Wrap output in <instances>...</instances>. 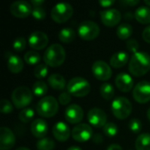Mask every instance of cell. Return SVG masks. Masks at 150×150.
<instances>
[{
	"label": "cell",
	"mask_w": 150,
	"mask_h": 150,
	"mask_svg": "<svg viewBox=\"0 0 150 150\" xmlns=\"http://www.w3.org/2000/svg\"><path fill=\"white\" fill-rule=\"evenodd\" d=\"M128 69L134 76H142L150 70V55L146 52H137L133 54L128 63Z\"/></svg>",
	"instance_id": "cell-1"
},
{
	"label": "cell",
	"mask_w": 150,
	"mask_h": 150,
	"mask_svg": "<svg viewBox=\"0 0 150 150\" xmlns=\"http://www.w3.org/2000/svg\"><path fill=\"white\" fill-rule=\"evenodd\" d=\"M66 59L64 47L60 44H52L45 51L43 55L44 63L52 68L62 66Z\"/></svg>",
	"instance_id": "cell-2"
},
{
	"label": "cell",
	"mask_w": 150,
	"mask_h": 150,
	"mask_svg": "<svg viewBox=\"0 0 150 150\" xmlns=\"http://www.w3.org/2000/svg\"><path fill=\"white\" fill-rule=\"evenodd\" d=\"M59 110V102L53 96L42 98L36 105V112L43 118L54 117Z\"/></svg>",
	"instance_id": "cell-3"
},
{
	"label": "cell",
	"mask_w": 150,
	"mask_h": 150,
	"mask_svg": "<svg viewBox=\"0 0 150 150\" xmlns=\"http://www.w3.org/2000/svg\"><path fill=\"white\" fill-rule=\"evenodd\" d=\"M90 83L81 76L71 78L67 84V91L74 97L83 98L91 92Z\"/></svg>",
	"instance_id": "cell-4"
},
{
	"label": "cell",
	"mask_w": 150,
	"mask_h": 150,
	"mask_svg": "<svg viewBox=\"0 0 150 150\" xmlns=\"http://www.w3.org/2000/svg\"><path fill=\"white\" fill-rule=\"evenodd\" d=\"M11 102L17 109H25L32 103L33 93L26 86H19L11 93Z\"/></svg>",
	"instance_id": "cell-5"
},
{
	"label": "cell",
	"mask_w": 150,
	"mask_h": 150,
	"mask_svg": "<svg viewBox=\"0 0 150 150\" xmlns=\"http://www.w3.org/2000/svg\"><path fill=\"white\" fill-rule=\"evenodd\" d=\"M111 109L115 118L123 120L130 116L133 111V106L131 102L127 98L119 97L113 99Z\"/></svg>",
	"instance_id": "cell-6"
},
{
	"label": "cell",
	"mask_w": 150,
	"mask_h": 150,
	"mask_svg": "<svg viewBox=\"0 0 150 150\" xmlns=\"http://www.w3.org/2000/svg\"><path fill=\"white\" fill-rule=\"evenodd\" d=\"M74 10L71 4L68 3L56 4L51 11L52 19L58 24H62L68 21L73 15Z\"/></svg>",
	"instance_id": "cell-7"
},
{
	"label": "cell",
	"mask_w": 150,
	"mask_h": 150,
	"mask_svg": "<svg viewBox=\"0 0 150 150\" xmlns=\"http://www.w3.org/2000/svg\"><path fill=\"white\" fill-rule=\"evenodd\" d=\"M77 33L82 40L90 41L98 38L100 33V27L94 21L85 20L79 25Z\"/></svg>",
	"instance_id": "cell-8"
},
{
	"label": "cell",
	"mask_w": 150,
	"mask_h": 150,
	"mask_svg": "<svg viewBox=\"0 0 150 150\" xmlns=\"http://www.w3.org/2000/svg\"><path fill=\"white\" fill-rule=\"evenodd\" d=\"M91 71L96 79L99 81H108L112 76L111 66L104 61H96L91 66Z\"/></svg>",
	"instance_id": "cell-9"
},
{
	"label": "cell",
	"mask_w": 150,
	"mask_h": 150,
	"mask_svg": "<svg viewBox=\"0 0 150 150\" xmlns=\"http://www.w3.org/2000/svg\"><path fill=\"white\" fill-rule=\"evenodd\" d=\"M133 98L139 104H146L150 101V83L139 82L134 88Z\"/></svg>",
	"instance_id": "cell-10"
},
{
	"label": "cell",
	"mask_w": 150,
	"mask_h": 150,
	"mask_svg": "<svg viewBox=\"0 0 150 150\" xmlns=\"http://www.w3.org/2000/svg\"><path fill=\"white\" fill-rule=\"evenodd\" d=\"M72 138L77 142H86L92 139L93 131L90 125L82 123L73 127L71 131Z\"/></svg>",
	"instance_id": "cell-11"
},
{
	"label": "cell",
	"mask_w": 150,
	"mask_h": 150,
	"mask_svg": "<svg viewBox=\"0 0 150 150\" xmlns=\"http://www.w3.org/2000/svg\"><path fill=\"white\" fill-rule=\"evenodd\" d=\"M11 13L18 18H25L32 15L33 5L27 1H15L10 6Z\"/></svg>",
	"instance_id": "cell-12"
},
{
	"label": "cell",
	"mask_w": 150,
	"mask_h": 150,
	"mask_svg": "<svg viewBox=\"0 0 150 150\" xmlns=\"http://www.w3.org/2000/svg\"><path fill=\"white\" fill-rule=\"evenodd\" d=\"M122 18L121 13L117 9H106L100 11V19L104 25L113 27L120 24Z\"/></svg>",
	"instance_id": "cell-13"
},
{
	"label": "cell",
	"mask_w": 150,
	"mask_h": 150,
	"mask_svg": "<svg viewBox=\"0 0 150 150\" xmlns=\"http://www.w3.org/2000/svg\"><path fill=\"white\" fill-rule=\"evenodd\" d=\"M87 119L91 126L96 128H100L106 125L107 115L100 108H92L88 112Z\"/></svg>",
	"instance_id": "cell-14"
},
{
	"label": "cell",
	"mask_w": 150,
	"mask_h": 150,
	"mask_svg": "<svg viewBox=\"0 0 150 150\" xmlns=\"http://www.w3.org/2000/svg\"><path fill=\"white\" fill-rule=\"evenodd\" d=\"M48 41L49 40L47 35L40 31L32 33L28 37V45L35 51L44 49L47 46Z\"/></svg>",
	"instance_id": "cell-15"
},
{
	"label": "cell",
	"mask_w": 150,
	"mask_h": 150,
	"mask_svg": "<svg viewBox=\"0 0 150 150\" xmlns=\"http://www.w3.org/2000/svg\"><path fill=\"white\" fill-rule=\"evenodd\" d=\"M65 120L70 124H80L83 119V111L78 105L73 104L67 107L64 113Z\"/></svg>",
	"instance_id": "cell-16"
},
{
	"label": "cell",
	"mask_w": 150,
	"mask_h": 150,
	"mask_svg": "<svg viewBox=\"0 0 150 150\" xmlns=\"http://www.w3.org/2000/svg\"><path fill=\"white\" fill-rule=\"evenodd\" d=\"M15 142L16 138L13 132L6 127H2L0 128V150L11 149Z\"/></svg>",
	"instance_id": "cell-17"
},
{
	"label": "cell",
	"mask_w": 150,
	"mask_h": 150,
	"mask_svg": "<svg viewBox=\"0 0 150 150\" xmlns=\"http://www.w3.org/2000/svg\"><path fill=\"white\" fill-rule=\"evenodd\" d=\"M115 84L121 92L127 93L131 91L134 88V81L129 74L122 72L117 75L115 78Z\"/></svg>",
	"instance_id": "cell-18"
},
{
	"label": "cell",
	"mask_w": 150,
	"mask_h": 150,
	"mask_svg": "<svg viewBox=\"0 0 150 150\" xmlns=\"http://www.w3.org/2000/svg\"><path fill=\"white\" fill-rule=\"evenodd\" d=\"M52 133H53L54 137L56 139V141L60 142H67L71 134L69 126L62 121H59L54 125Z\"/></svg>",
	"instance_id": "cell-19"
},
{
	"label": "cell",
	"mask_w": 150,
	"mask_h": 150,
	"mask_svg": "<svg viewBox=\"0 0 150 150\" xmlns=\"http://www.w3.org/2000/svg\"><path fill=\"white\" fill-rule=\"evenodd\" d=\"M5 59L7 62V68L11 73L18 74L22 71L24 68V62L18 55L13 54L8 51L5 52Z\"/></svg>",
	"instance_id": "cell-20"
},
{
	"label": "cell",
	"mask_w": 150,
	"mask_h": 150,
	"mask_svg": "<svg viewBox=\"0 0 150 150\" xmlns=\"http://www.w3.org/2000/svg\"><path fill=\"white\" fill-rule=\"evenodd\" d=\"M31 133L37 139H43L48 132V125L42 119H35L31 124Z\"/></svg>",
	"instance_id": "cell-21"
},
{
	"label": "cell",
	"mask_w": 150,
	"mask_h": 150,
	"mask_svg": "<svg viewBox=\"0 0 150 150\" xmlns=\"http://www.w3.org/2000/svg\"><path fill=\"white\" fill-rule=\"evenodd\" d=\"M129 61V55L126 52H117L110 59V66L114 69H120L127 65Z\"/></svg>",
	"instance_id": "cell-22"
},
{
	"label": "cell",
	"mask_w": 150,
	"mask_h": 150,
	"mask_svg": "<svg viewBox=\"0 0 150 150\" xmlns=\"http://www.w3.org/2000/svg\"><path fill=\"white\" fill-rule=\"evenodd\" d=\"M47 83L49 86L56 91H62L67 87L65 78L60 74H52L47 77Z\"/></svg>",
	"instance_id": "cell-23"
},
{
	"label": "cell",
	"mask_w": 150,
	"mask_h": 150,
	"mask_svg": "<svg viewBox=\"0 0 150 150\" xmlns=\"http://www.w3.org/2000/svg\"><path fill=\"white\" fill-rule=\"evenodd\" d=\"M134 18L141 24H150V8L148 6H140L134 12Z\"/></svg>",
	"instance_id": "cell-24"
},
{
	"label": "cell",
	"mask_w": 150,
	"mask_h": 150,
	"mask_svg": "<svg viewBox=\"0 0 150 150\" xmlns=\"http://www.w3.org/2000/svg\"><path fill=\"white\" fill-rule=\"evenodd\" d=\"M133 33H134L133 26L130 24H128V23H122V24H120L118 26L117 31H116L118 38L122 40L129 39L132 36Z\"/></svg>",
	"instance_id": "cell-25"
},
{
	"label": "cell",
	"mask_w": 150,
	"mask_h": 150,
	"mask_svg": "<svg viewBox=\"0 0 150 150\" xmlns=\"http://www.w3.org/2000/svg\"><path fill=\"white\" fill-rule=\"evenodd\" d=\"M76 36V32L72 28H69V27L62 28L59 32V34H58L59 40L61 42L66 43V44H69V43L72 42L75 40Z\"/></svg>",
	"instance_id": "cell-26"
},
{
	"label": "cell",
	"mask_w": 150,
	"mask_h": 150,
	"mask_svg": "<svg viewBox=\"0 0 150 150\" xmlns=\"http://www.w3.org/2000/svg\"><path fill=\"white\" fill-rule=\"evenodd\" d=\"M136 150H150V134H140L135 141Z\"/></svg>",
	"instance_id": "cell-27"
},
{
	"label": "cell",
	"mask_w": 150,
	"mask_h": 150,
	"mask_svg": "<svg viewBox=\"0 0 150 150\" xmlns=\"http://www.w3.org/2000/svg\"><path fill=\"white\" fill-rule=\"evenodd\" d=\"M47 84L43 81H37L33 84L32 91L33 95H35L38 98H44V96L47 93Z\"/></svg>",
	"instance_id": "cell-28"
},
{
	"label": "cell",
	"mask_w": 150,
	"mask_h": 150,
	"mask_svg": "<svg viewBox=\"0 0 150 150\" xmlns=\"http://www.w3.org/2000/svg\"><path fill=\"white\" fill-rule=\"evenodd\" d=\"M24 60L25 63L29 65H39L41 60L40 54L35 50H30L26 52L24 55Z\"/></svg>",
	"instance_id": "cell-29"
},
{
	"label": "cell",
	"mask_w": 150,
	"mask_h": 150,
	"mask_svg": "<svg viewBox=\"0 0 150 150\" xmlns=\"http://www.w3.org/2000/svg\"><path fill=\"white\" fill-rule=\"evenodd\" d=\"M100 95L102 98L105 100H111L114 97V88L113 86L109 83H102L99 89Z\"/></svg>",
	"instance_id": "cell-30"
},
{
	"label": "cell",
	"mask_w": 150,
	"mask_h": 150,
	"mask_svg": "<svg viewBox=\"0 0 150 150\" xmlns=\"http://www.w3.org/2000/svg\"><path fill=\"white\" fill-rule=\"evenodd\" d=\"M54 148H55L54 141L51 138H48V137L40 139L36 142L37 150H54Z\"/></svg>",
	"instance_id": "cell-31"
},
{
	"label": "cell",
	"mask_w": 150,
	"mask_h": 150,
	"mask_svg": "<svg viewBox=\"0 0 150 150\" xmlns=\"http://www.w3.org/2000/svg\"><path fill=\"white\" fill-rule=\"evenodd\" d=\"M34 114H35V112H34L33 109L27 107V108L23 109L18 113V119L23 123H28L34 118Z\"/></svg>",
	"instance_id": "cell-32"
},
{
	"label": "cell",
	"mask_w": 150,
	"mask_h": 150,
	"mask_svg": "<svg viewBox=\"0 0 150 150\" xmlns=\"http://www.w3.org/2000/svg\"><path fill=\"white\" fill-rule=\"evenodd\" d=\"M33 75L37 79H44L48 75V67L45 63H40L35 67Z\"/></svg>",
	"instance_id": "cell-33"
},
{
	"label": "cell",
	"mask_w": 150,
	"mask_h": 150,
	"mask_svg": "<svg viewBox=\"0 0 150 150\" xmlns=\"http://www.w3.org/2000/svg\"><path fill=\"white\" fill-rule=\"evenodd\" d=\"M103 132L105 135L109 137H114L119 133V127L116 124L112 122L106 123V125L103 127Z\"/></svg>",
	"instance_id": "cell-34"
},
{
	"label": "cell",
	"mask_w": 150,
	"mask_h": 150,
	"mask_svg": "<svg viewBox=\"0 0 150 150\" xmlns=\"http://www.w3.org/2000/svg\"><path fill=\"white\" fill-rule=\"evenodd\" d=\"M128 127L130 129V131L134 134H139L142 131V121L139 119H132L130 120V121L128 122Z\"/></svg>",
	"instance_id": "cell-35"
},
{
	"label": "cell",
	"mask_w": 150,
	"mask_h": 150,
	"mask_svg": "<svg viewBox=\"0 0 150 150\" xmlns=\"http://www.w3.org/2000/svg\"><path fill=\"white\" fill-rule=\"evenodd\" d=\"M26 47V40L24 37H18L13 40L12 48L16 52H22Z\"/></svg>",
	"instance_id": "cell-36"
},
{
	"label": "cell",
	"mask_w": 150,
	"mask_h": 150,
	"mask_svg": "<svg viewBox=\"0 0 150 150\" xmlns=\"http://www.w3.org/2000/svg\"><path fill=\"white\" fill-rule=\"evenodd\" d=\"M0 110L3 114H10L13 111V104L9 100L4 98L0 102Z\"/></svg>",
	"instance_id": "cell-37"
},
{
	"label": "cell",
	"mask_w": 150,
	"mask_h": 150,
	"mask_svg": "<svg viewBox=\"0 0 150 150\" xmlns=\"http://www.w3.org/2000/svg\"><path fill=\"white\" fill-rule=\"evenodd\" d=\"M32 16L37 20H42L46 18V11L42 6L33 7Z\"/></svg>",
	"instance_id": "cell-38"
},
{
	"label": "cell",
	"mask_w": 150,
	"mask_h": 150,
	"mask_svg": "<svg viewBox=\"0 0 150 150\" xmlns=\"http://www.w3.org/2000/svg\"><path fill=\"white\" fill-rule=\"evenodd\" d=\"M126 47H127V49L129 51V52H132L133 54H135L138 51L139 49V42L135 40V39H130L127 41L126 43Z\"/></svg>",
	"instance_id": "cell-39"
},
{
	"label": "cell",
	"mask_w": 150,
	"mask_h": 150,
	"mask_svg": "<svg viewBox=\"0 0 150 150\" xmlns=\"http://www.w3.org/2000/svg\"><path fill=\"white\" fill-rule=\"evenodd\" d=\"M71 95L68 91H62L58 97V102L62 105H68L71 102Z\"/></svg>",
	"instance_id": "cell-40"
},
{
	"label": "cell",
	"mask_w": 150,
	"mask_h": 150,
	"mask_svg": "<svg viewBox=\"0 0 150 150\" xmlns=\"http://www.w3.org/2000/svg\"><path fill=\"white\" fill-rule=\"evenodd\" d=\"M142 38H143V40L147 43L150 44V25L147 26L143 30V32H142Z\"/></svg>",
	"instance_id": "cell-41"
},
{
	"label": "cell",
	"mask_w": 150,
	"mask_h": 150,
	"mask_svg": "<svg viewBox=\"0 0 150 150\" xmlns=\"http://www.w3.org/2000/svg\"><path fill=\"white\" fill-rule=\"evenodd\" d=\"M120 4L127 5L129 7H134L140 4V1H138V0H124V1H121Z\"/></svg>",
	"instance_id": "cell-42"
},
{
	"label": "cell",
	"mask_w": 150,
	"mask_h": 150,
	"mask_svg": "<svg viewBox=\"0 0 150 150\" xmlns=\"http://www.w3.org/2000/svg\"><path fill=\"white\" fill-rule=\"evenodd\" d=\"M114 3H115V1H113V0H102V1L98 2V4L104 8H109L112 5H113Z\"/></svg>",
	"instance_id": "cell-43"
},
{
	"label": "cell",
	"mask_w": 150,
	"mask_h": 150,
	"mask_svg": "<svg viewBox=\"0 0 150 150\" xmlns=\"http://www.w3.org/2000/svg\"><path fill=\"white\" fill-rule=\"evenodd\" d=\"M92 142L94 143H97V144H99L103 142V137L100 134H93L92 136Z\"/></svg>",
	"instance_id": "cell-44"
},
{
	"label": "cell",
	"mask_w": 150,
	"mask_h": 150,
	"mask_svg": "<svg viewBox=\"0 0 150 150\" xmlns=\"http://www.w3.org/2000/svg\"><path fill=\"white\" fill-rule=\"evenodd\" d=\"M106 150H123L122 147L119 144H111L110 146H108Z\"/></svg>",
	"instance_id": "cell-45"
},
{
	"label": "cell",
	"mask_w": 150,
	"mask_h": 150,
	"mask_svg": "<svg viewBox=\"0 0 150 150\" xmlns=\"http://www.w3.org/2000/svg\"><path fill=\"white\" fill-rule=\"evenodd\" d=\"M44 4L43 0H33L31 2V4L33 5V7H37V6H42V4Z\"/></svg>",
	"instance_id": "cell-46"
},
{
	"label": "cell",
	"mask_w": 150,
	"mask_h": 150,
	"mask_svg": "<svg viewBox=\"0 0 150 150\" xmlns=\"http://www.w3.org/2000/svg\"><path fill=\"white\" fill-rule=\"evenodd\" d=\"M124 18H125L126 19H132V18H134V14H133V13H131V12H127V13L125 14Z\"/></svg>",
	"instance_id": "cell-47"
},
{
	"label": "cell",
	"mask_w": 150,
	"mask_h": 150,
	"mask_svg": "<svg viewBox=\"0 0 150 150\" xmlns=\"http://www.w3.org/2000/svg\"><path fill=\"white\" fill-rule=\"evenodd\" d=\"M67 150H83L81 148H79V147H76V146H72V147H70V148H69Z\"/></svg>",
	"instance_id": "cell-48"
},
{
	"label": "cell",
	"mask_w": 150,
	"mask_h": 150,
	"mask_svg": "<svg viewBox=\"0 0 150 150\" xmlns=\"http://www.w3.org/2000/svg\"><path fill=\"white\" fill-rule=\"evenodd\" d=\"M15 150H30L29 149H27V148H25V147H21V148H18L17 149Z\"/></svg>",
	"instance_id": "cell-49"
},
{
	"label": "cell",
	"mask_w": 150,
	"mask_h": 150,
	"mask_svg": "<svg viewBox=\"0 0 150 150\" xmlns=\"http://www.w3.org/2000/svg\"><path fill=\"white\" fill-rule=\"evenodd\" d=\"M147 116H148V119H149V120L150 121V108L148 110V112H147Z\"/></svg>",
	"instance_id": "cell-50"
},
{
	"label": "cell",
	"mask_w": 150,
	"mask_h": 150,
	"mask_svg": "<svg viewBox=\"0 0 150 150\" xmlns=\"http://www.w3.org/2000/svg\"><path fill=\"white\" fill-rule=\"evenodd\" d=\"M144 3H145L148 6H149L150 7V0H145V1H144Z\"/></svg>",
	"instance_id": "cell-51"
}]
</instances>
